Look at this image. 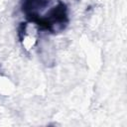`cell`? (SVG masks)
I'll use <instances>...</instances> for the list:
<instances>
[{"label": "cell", "mask_w": 127, "mask_h": 127, "mask_svg": "<svg viewBox=\"0 0 127 127\" xmlns=\"http://www.w3.org/2000/svg\"><path fill=\"white\" fill-rule=\"evenodd\" d=\"M21 7L27 21L40 30L56 34L68 24L67 6L62 0H22Z\"/></svg>", "instance_id": "cell-1"}, {"label": "cell", "mask_w": 127, "mask_h": 127, "mask_svg": "<svg viewBox=\"0 0 127 127\" xmlns=\"http://www.w3.org/2000/svg\"><path fill=\"white\" fill-rule=\"evenodd\" d=\"M39 31H40V29L36 25H34L33 23H30L28 21L25 23H22L19 26L18 37H19V40L24 49L29 51L34 48V46L37 44V41H38V32Z\"/></svg>", "instance_id": "cell-2"}]
</instances>
